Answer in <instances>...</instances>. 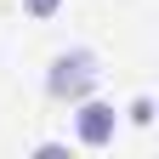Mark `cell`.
Wrapping results in <instances>:
<instances>
[{
  "label": "cell",
  "instance_id": "obj_1",
  "mask_svg": "<svg viewBox=\"0 0 159 159\" xmlns=\"http://www.w3.org/2000/svg\"><path fill=\"white\" fill-rule=\"evenodd\" d=\"M97 80H102L97 51L74 46V51H57V57H51V68H46V91L57 97V102H80V97L97 91Z\"/></svg>",
  "mask_w": 159,
  "mask_h": 159
},
{
  "label": "cell",
  "instance_id": "obj_2",
  "mask_svg": "<svg viewBox=\"0 0 159 159\" xmlns=\"http://www.w3.org/2000/svg\"><path fill=\"white\" fill-rule=\"evenodd\" d=\"M114 131H119L114 102H97V97H80L74 102V136H80V148H108Z\"/></svg>",
  "mask_w": 159,
  "mask_h": 159
},
{
  "label": "cell",
  "instance_id": "obj_3",
  "mask_svg": "<svg viewBox=\"0 0 159 159\" xmlns=\"http://www.w3.org/2000/svg\"><path fill=\"white\" fill-rule=\"evenodd\" d=\"M23 11H29V17H57L63 0H23Z\"/></svg>",
  "mask_w": 159,
  "mask_h": 159
},
{
  "label": "cell",
  "instance_id": "obj_4",
  "mask_svg": "<svg viewBox=\"0 0 159 159\" xmlns=\"http://www.w3.org/2000/svg\"><path fill=\"white\" fill-rule=\"evenodd\" d=\"M148 119H153V97H136L131 102V125H148Z\"/></svg>",
  "mask_w": 159,
  "mask_h": 159
}]
</instances>
